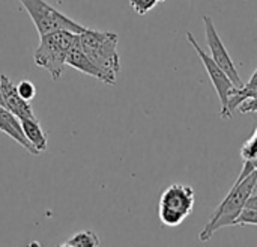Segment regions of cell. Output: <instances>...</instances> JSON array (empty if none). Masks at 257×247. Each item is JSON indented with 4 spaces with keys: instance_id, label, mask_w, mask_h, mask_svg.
Returning a JSON list of instances; mask_svg holds the SVG:
<instances>
[{
    "instance_id": "cell-17",
    "label": "cell",
    "mask_w": 257,
    "mask_h": 247,
    "mask_svg": "<svg viewBox=\"0 0 257 247\" xmlns=\"http://www.w3.org/2000/svg\"><path fill=\"white\" fill-rule=\"evenodd\" d=\"M238 110H239L241 113H256L257 112V97H253V98H247V100H244V101L239 104Z\"/></svg>"
},
{
    "instance_id": "cell-15",
    "label": "cell",
    "mask_w": 257,
    "mask_h": 247,
    "mask_svg": "<svg viewBox=\"0 0 257 247\" xmlns=\"http://www.w3.org/2000/svg\"><path fill=\"white\" fill-rule=\"evenodd\" d=\"M158 2L163 0H130L131 8L139 14V15H145L146 12H149Z\"/></svg>"
},
{
    "instance_id": "cell-4",
    "label": "cell",
    "mask_w": 257,
    "mask_h": 247,
    "mask_svg": "<svg viewBox=\"0 0 257 247\" xmlns=\"http://www.w3.org/2000/svg\"><path fill=\"white\" fill-rule=\"evenodd\" d=\"M194 190L187 184H172L160 199L158 214L164 226H179L194 208Z\"/></svg>"
},
{
    "instance_id": "cell-16",
    "label": "cell",
    "mask_w": 257,
    "mask_h": 247,
    "mask_svg": "<svg viewBox=\"0 0 257 247\" xmlns=\"http://www.w3.org/2000/svg\"><path fill=\"white\" fill-rule=\"evenodd\" d=\"M235 225H241V226L253 225V226H257V211L245 208V210L241 213V216L236 219Z\"/></svg>"
},
{
    "instance_id": "cell-21",
    "label": "cell",
    "mask_w": 257,
    "mask_h": 247,
    "mask_svg": "<svg viewBox=\"0 0 257 247\" xmlns=\"http://www.w3.org/2000/svg\"><path fill=\"white\" fill-rule=\"evenodd\" d=\"M253 137H254V139H256V140H257V128H256V130H254V133H253Z\"/></svg>"
},
{
    "instance_id": "cell-12",
    "label": "cell",
    "mask_w": 257,
    "mask_h": 247,
    "mask_svg": "<svg viewBox=\"0 0 257 247\" xmlns=\"http://www.w3.org/2000/svg\"><path fill=\"white\" fill-rule=\"evenodd\" d=\"M101 244L98 235L93 231H81L77 232L74 237L66 240L62 246L63 247H98Z\"/></svg>"
},
{
    "instance_id": "cell-2",
    "label": "cell",
    "mask_w": 257,
    "mask_h": 247,
    "mask_svg": "<svg viewBox=\"0 0 257 247\" xmlns=\"http://www.w3.org/2000/svg\"><path fill=\"white\" fill-rule=\"evenodd\" d=\"M78 44L86 56L105 74L108 85H114L120 71V57L117 53L119 38L114 32L86 27L78 35Z\"/></svg>"
},
{
    "instance_id": "cell-6",
    "label": "cell",
    "mask_w": 257,
    "mask_h": 247,
    "mask_svg": "<svg viewBox=\"0 0 257 247\" xmlns=\"http://www.w3.org/2000/svg\"><path fill=\"white\" fill-rule=\"evenodd\" d=\"M187 39H188L190 44L194 47L197 56L200 57V60H202V63H203V66H205L208 75H209L211 83H212L214 88H215V92H217V95H218V98H220V103H221V113H220V116H221L223 119H226L229 97H230L232 91H233L236 86H235L233 81L229 78V75L218 66V63H217V62H215V60H214V59H212V57L199 45L197 39L194 38V35H193L191 32H187Z\"/></svg>"
},
{
    "instance_id": "cell-19",
    "label": "cell",
    "mask_w": 257,
    "mask_h": 247,
    "mask_svg": "<svg viewBox=\"0 0 257 247\" xmlns=\"http://www.w3.org/2000/svg\"><path fill=\"white\" fill-rule=\"evenodd\" d=\"M245 88H257V69L253 72V75L250 77V80L247 83H244Z\"/></svg>"
},
{
    "instance_id": "cell-10",
    "label": "cell",
    "mask_w": 257,
    "mask_h": 247,
    "mask_svg": "<svg viewBox=\"0 0 257 247\" xmlns=\"http://www.w3.org/2000/svg\"><path fill=\"white\" fill-rule=\"evenodd\" d=\"M66 65H69V66H72V68H75V69H78V71H81V72H84V74H87L90 77H95L96 80H99V81H102L105 85H108V80H107L105 74L81 50V47L78 44V39H77V42L74 44V47L71 48V51L68 54Z\"/></svg>"
},
{
    "instance_id": "cell-11",
    "label": "cell",
    "mask_w": 257,
    "mask_h": 247,
    "mask_svg": "<svg viewBox=\"0 0 257 247\" xmlns=\"http://www.w3.org/2000/svg\"><path fill=\"white\" fill-rule=\"evenodd\" d=\"M20 124H21V128H23V133L26 136V139L32 143V146L41 154L47 149V134L45 131L42 130L38 118H23L20 119Z\"/></svg>"
},
{
    "instance_id": "cell-22",
    "label": "cell",
    "mask_w": 257,
    "mask_h": 247,
    "mask_svg": "<svg viewBox=\"0 0 257 247\" xmlns=\"http://www.w3.org/2000/svg\"><path fill=\"white\" fill-rule=\"evenodd\" d=\"M253 161V164H254V168H256V171H257V158L256 160H251Z\"/></svg>"
},
{
    "instance_id": "cell-8",
    "label": "cell",
    "mask_w": 257,
    "mask_h": 247,
    "mask_svg": "<svg viewBox=\"0 0 257 247\" xmlns=\"http://www.w3.org/2000/svg\"><path fill=\"white\" fill-rule=\"evenodd\" d=\"M0 91L3 95L5 109H8L12 115H15L18 119L23 118H35V112L30 106V101H26L20 97L17 86L9 80L8 75H0Z\"/></svg>"
},
{
    "instance_id": "cell-3",
    "label": "cell",
    "mask_w": 257,
    "mask_h": 247,
    "mask_svg": "<svg viewBox=\"0 0 257 247\" xmlns=\"http://www.w3.org/2000/svg\"><path fill=\"white\" fill-rule=\"evenodd\" d=\"M78 39V33L69 30H56L41 35L39 45L33 53L38 66L50 72L53 80H59L66 66V59Z\"/></svg>"
},
{
    "instance_id": "cell-7",
    "label": "cell",
    "mask_w": 257,
    "mask_h": 247,
    "mask_svg": "<svg viewBox=\"0 0 257 247\" xmlns=\"http://www.w3.org/2000/svg\"><path fill=\"white\" fill-rule=\"evenodd\" d=\"M203 23H205V36H206V44H208V48H209V56L218 63V66L229 75V78L233 81V85L236 88H242L244 86V81L235 66V62L232 60L226 45L223 44L215 26H214V21L211 20V17L205 15L203 17Z\"/></svg>"
},
{
    "instance_id": "cell-14",
    "label": "cell",
    "mask_w": 257,
    "mask_h": 247,
    "mask_svg": "<svg viewBox=\"0 0 257 247\" xmlns=\"http://www.w3.org/2000/svg\"><path fill=\"white\" fill-rule=\"evenodd\" d=\"M17 91L20 94V97L26 101H32L36 95V88L32 81L29 80H23L17 85Z\"/></svg>"
},
{
    "instance_id": "cell-13",
    "label": "cell",
    "mask_w": 257,
    "mask_h": 247,
    "mask_svg": "<svg viewBox=\"0 0 257 247\" xmlns=\"http://www.w3.org/2000/svg\"><path fill=\"white\" fill-rule=\"evenodd\" d=\"M241 157L244 161H251L257 158V140L253 136L247 142H244L241 148Z\"/></svg>"
},
{
    "instance_id": "cell-1",
    "label": "cell",
    "mask_w": 257,
    "mask_h": 247,
    "mask_svg": "<svg viewBox=\"0 0 257 247\" xmlns=\"http://www.w3.org/2000/svg\"><path fill=\"white\" fill-rule=\"evenodd\" d=\"M254 193H257V171H253L245 177L239 175L227 196L220 202V205L212 213L209 222L199 234V240L202 243H206L218 229L226 226H235L236 219L245 210L247 201Z\"/></svg>"
},
{
    "instance_id": "cell-20",
    "label": "cell",
    "mask_w": 257,
    "mask_h": 247,
    "mask_svg": "<svg viewBox=\"0 0 257 247\" xmlns=\"http://www.w3.org/2000/svg\"><path fill=\"white\" fill-rule=\"evenodd\" d=\"M0 106L5 107V103H3V95H2V91H0Z\"/></svg>"
},
{
    "instance_id": "cell-9",
    "label": "cell",
    "mask_w": 257,
    "mask_h": 247,
    "mask_svg": "<svg viewBox=\"0 0 257 247\" xmlns=\"http://www.w3.org/2000/svg\"><path fill=\"white\" fill-rule=\"evenodd\" d=\"M0 131H3L5 134H8L9 137H12L27 152H30L33 155H38L39 154L32 146V143L26 139V136L23 133V128H21V124H20V119L15 115H12L8 109H5L2 106H0Z\"/></svg>"
},
{
    "instance_id": "cell-18",
    "label": "cell",
    "mask_w": 257,
    "mask_h": 247,
    "mask_svg": "<svg viewBox=\"0 0 257 247\" xmlns=\"http://www.w3.org/2000/svg\"><path fill=\"white\" fill-rule=\"evenodd\" d=\"M245 208L257 211V193H254V195H251V196H250V199L247 201V205H245Z\"/></svg>"
},
{
    "instance_id": "cell-5",
    "label": "cell",
    "mask_w": 257,
    "mask_h": 247,
    "mask_svg": "<svg viewBox=\"0 0 257 247\" xmlns=\"http://www.w3.org/2000/svg\"><path fill=\"white\" fill-rule=\"evenodd\" d=\"M20 3L29 12L39 36L56 30H69L80 35L86 29L45 0H20Z\"/></svg>"
}]
</instances>
